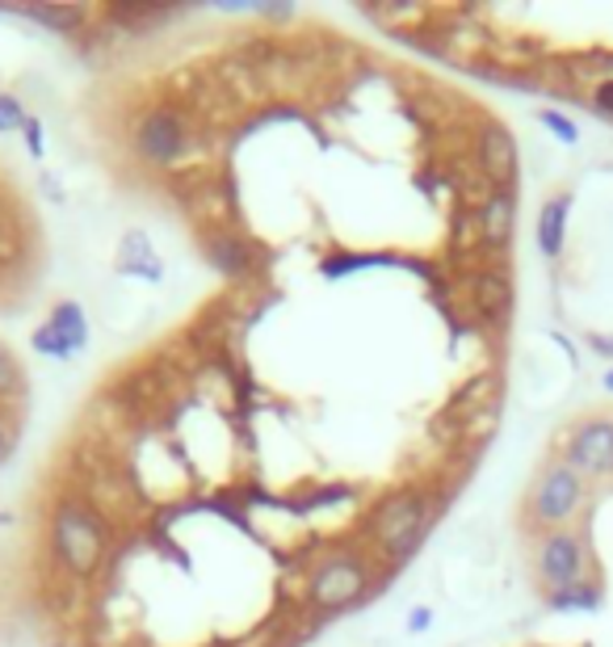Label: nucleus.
I'll use <instances>...</instances> for the list:
<instances>
[{"mask_svg":"<svg viewBox=\"0 0 613 647\" xmlns=\"http://www.w3.org/2000/svg\"><path fill=\"white\" fill-rule=\"evenodd\" d=\"M592 105H597L601 114H613V76L597 80V89H592Z\"/></svg>","mask_w":613,"mask_h":647,"instance_id":"nucleus-19","label":"nucleus"},{"mask_svg":"<svg viewBox=\"0 0 613 647\" xmlns=\"http://www.w3.org/2000/svg\"><path fill=\"white\" fill-rule=\"evenodd\" d=\"M564 462L567 467H576L589 483L613 476V416L610 412L580 416V421L567 430Z\"/></svg>","mask_w":613,"mask_h":647,"instance_id":"nucleus-6","label":"nucleus"},{"mask_svg":"<svg viewBox=\"0 0 613 647\" xmlns=\"http://www.w3.org/2000/svg\"><path fill=\"white\" fill-rule=\"evenodd\" d=\"M475 223H479V236L488 248H509L513 241V227H517V193L513 190H488L479 211H475Z\"/></svg>","mask_w":613,"mask_h":647,"instance_id":"nucleus-10","label":"nucleus"},{"mask_svg":"<svg viewBox=\"0 0 613 647\" xmlns=\"http://www.w3.org/2000/svg\"><path fill=\"white\" fill-rule=\"evenodd\" d=\"M34 18L38 22H51V25H59V30H76L80 25V9H34Z\"/></svg>","mask_w":613,"mask_h":647,"instance_id":"nucleus-18","label":"nucleus"},{"mask_svg":"<svg viewBox=\"0 0 613 647\" xmlns=\"http://www.w3.org/2000/svg\"><path fill=\"white\" fill-rule=\"evenodd\" d=\"M85 345H89V320H85V308H80L76 299L55 303L47 320L34 328V349L47 354V358L68 361V358H76Z\"/></svg>","mask_w":613,"mask_h":647,"instance_id":"nucleus-8","label":"nucleus"},{"mask_svg":"<svg viewBox=\"0 0 613 647\" xmlns=\"http://www.w3.org/2000/svg\"><path fill=\"white\" fill-rule=\"evenodd\" d=\"M584 504H589V480L567 467L564 458H550L543 471L530 483V497H525V522L550 534V529H571L584 517Z\"/></svg>","mask_w":613,"mask_h":647,"instance_id":"nucleus-2","label":"nucleus"},{"mask_svg":"<svg viewBox=\"0 0 613 647\" xmlns=\"http://www.w3.org/2000/svg\"><path fill=\"white\" fill-rule=\"evenodd\" d=\"M433 517H437V504H433L428 492H421V488H400V492H391V497H382L375 504L370 538H375V547L391 564H400V559H408V555L421 547V538L428 534Z\"/></svg>","mask_w":613,"mask_h":647,"instance_id":"nucleus-3","label":"nucleus"},{"mask_svg":"<svg viewBox=\"0 0 613 647\" xmlns=\"http://www.w3.org/2000/svg\"><path fill=\"white\" fill-rule=\"evenodd\" d=\"M534 576H538L543 593H559V589H571V584L592 580L589 538L576 526L538 534V543H534Z\"/></svg>","mask_w":613,"mask_h":647,"instance_id":"nucleus-5","label":"nucleus"},{"mask_svg":"<svg viewBox=\"0 0 613 647\" xmlns=\"http://www.w3.org/2000/svg\"><path fill=\"white\" fill-rule=\"evenodd\" d=\"M546 605L559 610V614H592L601 605V584L584 580V584H571V589H559V593H546Z\"/></svg>","mask_w":613,"mask_h":647,"instance_id":"nucleus-14","label":"nucleus"},{"mask_svg":"<svg viewBox=\"0 0 613 647\" xmlns=\"http://www.w3.org/2000/svg\"><path fill=\"white\" fill-rule=\"evenodd\" d=\"M370 580H375V572H370V564L361 555L336 551L311 568L306 601L320 614H341V610H349V605H357V601L370 593Z\"/></svg>","mask_w":613,"mask_h":647,"instance_id":"nucleus-4","label":"nucleus"},{"mask_svg":"<svg viewBox=\"0 0 613 647\" xmlns=\"http://www.w3.org/2000/svg\"><path fill=\"white\" fill-rule=\"evenodd\" d=\"M471 294L483 320H509V312H513V278L500 265H488L475 274Z\"/></svg>","mask_w":613,"mask_h":647,"instance_id":"nucleus-12","label":"nucleus"},{"mask_svg":"<svg viewBox=\"0 0 613 647\" xmlns=\"http://www.w3.org/2000/svg\"><path fill=\"white\" fill-rule=\"evenodd\" d=\"M9 450H13V430H9L4 421H0V462L9 458Z\"/></svg>","mask_w":613,"mask_h":647,"instance_id":"nucleus-22","label":"nucleus"},{"mask_svg":"<svg viewBox=\"0 0 613 647\" xmlns=\"http://www.w3.org/2000/svg\"><path fill=\"white\" fill-rule=\"evenodd\" d=\"M202 253H207V261L223 274V278H244V274H253V265H257V253H253V244L236 236V232H211L207 241H202Z\"/></svg>","mask_w":613,"mask_h":647,"instance_id":"nucleus-11","label":"nucleus"},{"mask_svg":"<svg viewBox=\"0 0 613 647\" xmlns=\"http://www.w3.org/2000/svg\"><path fill=\"white\" fill-rule=\"evenodd\" d=\"M47 534L55 559L76 580H89V576L101 572V564L110 555V526H105V517L97 513L93 504L64 497V501L55 504V513H51Z\"/></svg>","mask_w":613,"mask_h":647,"instance_id":"nucleus-1","label":"nucleus"},{"mask_svg":"<svg viewBox=\"0 0 613 647\" xmlns=\"http://www.w3.org/2000/svg\"><path fill=\"white\" fill-rule=\"evenodd\" d=\"M601 383H605V391H613V366L605 370V379H601Z\"/></svg>","mask_w":613,"mask_h":647,"instance_id":"nucleus-23","label":"nucleus"},{"mask_svg":"<svg viewBox=\"0 0 613 647\" xmlns=\"http://www.w3.org/2000/svg\"><path fill=\"white\" fill-rule=\"evenodd\" d=\"M428 626H433V610H428V605H416V610H412V618H408V631H412V635H421V631H428Z\"/></svg>","mask_w":613,"mask_h":647,"instance_id":"nucleus-21","label":"nucleus"},{"mask_svg":"<svg viewBox=\"0 0 613 647\" xmlns=\"http://www.w3.org/2000/svg\"><path fill=\"white\" fill-rule=\"evenodd\" d=\"M538 122H543L546 131H555L564 144H580V126L567 119V114H559V110H538Z\"/></svg>","mask_w":613,"mask_h":647,"instance_id":"nucleus-17","label":"nucleus"},{"mask_svg":"<svg viewBox=\"0 0 613 647\" xmlns=\"http://www.w3.org/2000/svg\"><path fill=\"white\" fill-rule=\"evenodd\" d=\"M567 219H571V193L567 190L550 193L543 202V211H538V248H543V257H550V261L564 257Z\"/></svg>","mask_w":613,"mask_h":647,"instance_id":"nucleus-13","label":"nucleus"},{"mask_svg":"<svg viewBox=\"0 0 613 647\" xmlns=\"http://www.w3.org/2000/svg\"><path fill=\"white\" fill-rule=\"evenodd\" d=\"M25 387V375H22V361L18 354L0 341V404H9V400H18Z\"/></svg>","mask_w":613,"mask_h":647,"instance_id":"nucleus-15","label":"nucleus"},{"mask_svg":"<svg viewBox=\"0 0 613 647\" xmlns=\"http://www.w3.org/2000/svg\"><path fill=\"white\" fill-rule=\"evenodd\" d=\"M25 147H30V156H43V122L38 119H30L25 122Z\"/></svg>","mask_w":613,"mask_h":647,"instance_id":"nucleus-20","label":"nucleus"},{"mask_svg":"<svg viewBox=\"0 0 613 647\" xmlns=\"http://www.w3.org/2000/svg\"><path fill=\"white\" fill-rule=\"evenodd\" d=\"M186 147H189V135L177 110L156 105V110H147L135 122V152H140L147 165H177Z\"/></svg>","mask_w":613,"mask_h":647,"instance_id":"nucleus-7","label":"nucleus"},{"mask_svg":"<svg viewBox=\"0 0 613 647\" xmlns=\"http://www.w3.org/2000/svg\"><path fill=\"white\" fill-rule=\"evenodd\" d=\"M475 156L492 190H513L517 181V140L504 122H483L475 135Z\"/></svg>","mask_w":613,"mask_h":647,"instance_id":"nucleus-9","label":"nucleus"},{"mask_svg":"<svg viewBox=\"0 0 613 647\" xmlns=\"http://www.w3.org/2000/svg\"><path fill=\"white\" fill-rule=\"evenodd\" d=\"M25 122H30V114H25L22 101H18L13 93H0V135H9V131H25Z\"/></svg>","mask_w":613,"mask_h":647,"instance_id":"nucleus-16","label":"nucleus"}]
</instances>
